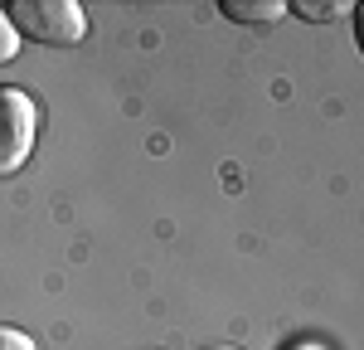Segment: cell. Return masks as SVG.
<instances>
[{"label": "cell", "instance_id": "cell-1", "mask_svg": "<svg viewBox=\"0 0 364 350\" xmlns=\"http://www.w3.org/2000/svg\"><path fill=\"white\" fill-rule=\"evenodd\" d=\"M5 15L15 34L34 44H78L87 34V15L78 0H15L5 5Z\"/></svg>", "mask_w": 364, "mask_h": 350}, {"label": "cell", "instance_id": "cell-2", "mask_svg": "<svg viewBox=\"0 0 364 350\" xmlns=\"http://www.w3.org/2000/svg\"><path fill=\"white\" fill-rule=\"evenodd\" d=\"M39 132V107L25 88H0V180L15 175L34 151Z\"/></svg>", "mask_w": 364, "mask_h": 350}, {"label": "cell", "instance_id": "cell-3", "mask_svg": "<svg viewBox=\"0 0 364 350\" xmlns=\"http://www.w3.org/2000/svg\"><path fill=\"white\" fill-rule=\"evenodd\" d=\"M219 10L224 20H238V25H267L287 15V0H219Z\"/></svg>", "mask_w": 364, "mask_h": 350}, {"label": "cell", "instance_id": "cell-4", "mask_svg": "<svg viewBox=\"0 0 364 350\" xmlns=\"http://www.w3.org/2000/svg\"><path fill=\"white\" fill-rule=\"evenodd\" d=\"M287 10L301 15V20H316V25H331V20H340V15H350L355 5H350V0H331V5H321V0H291Z\"/></svg>", "mask_w": 364, "mask_h": 350}, {"label": "cell", "instance_id": "cell-5", "mask_svg": "<svg viewBox=\"0 0 364 350\" xmlns=\"http://www.w3.org/2000/svg\"><path fill=\"white\" fill-rule=\"evenodd\" d=\"M15 54H20V34H15L10 15H5V5H0V63H10Z\"/></svg>", "mask_w": 364, "mask_h": 350}, {"label": "cell", "instance_id": "cell-6", "mask_svg": "<svg viewBox=\"0 0 364 350\" xmlns=\"http://www.w3.org/2000/svg\"><path fill=\"white\" fill-rule=\"evenodd\" d=\"M0 350H34V341L20 326H0Z\"/></svg>", "mask_w": 364, "mask_h": 350}, {"label": "cell", "instance_id": "cell-7", "mask_svg": "<svg viewBox=\"0 0 364 350\" xmlns=\"http://www.w3.org/2000/svg\"><path fill=\"white\" fill-rule=\"evenodd\" d=\"M199 350H243V346H199Z\"/></svg>", "mask_w": 364, "mask_h": 350}, {"label": "cell", "instance_id": "cell-8", "mask_svg": "<svg viewBox=\"0 0 364 350\" xmlns=\"http://www.w3.org/2000/svg\"><path fill=\"white\" fill-rule=\"evenodd\" d=\"M291 350H316V346H291Z\"/></svg>", "mask_w": 364, "mask_h": 350}]
</instances>
